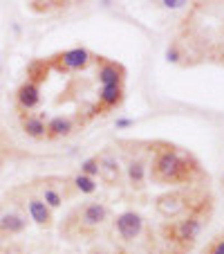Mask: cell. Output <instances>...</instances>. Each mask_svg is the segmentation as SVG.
I'll return each mask as SVG.
<instances>
[{"label": "cell", "mask_w": 224, "mask_h": 254, "mask_svg": "<svg viewBox=\"0 0 224 254\" xmlns=\"http://www.w3.org/2000/svg\"><path fill=\"white\" fill-rule=\"evenodd\" d=\"M56 63L61 70L79 72V70H86V67L92 63V54L88 52L86 48H74V50H67V52L58 54Z\"/></svg>", "instance_id": "obj_6"}, {"label": "cell", "mask_w": 224, "mask_h": 254, "mask_svg": "<svg viewBox=\"0 0 224 254\" xmlns=\"http://www.w3.org/2000/svg\"><path fill=\"white\" fill-rule=\"evenodd\" d=\"M16 104L20 111H34L41 104V86L34 81H25L16 90Z\"/></svg>", "instance_id": "obj_8"}, {"label": "cell", "mask_w": 224, "mask_h": 254, "mask_svg": "<svg viewBox=\"0 0 224 254\" xmlns=\"http://www.w3.org/2000/svg\"><path fill=\"white\" fill-rule=\"evenodd\" d=\"M27 227V218L18 211H5L0 216V234H20Z\"/></svg>", "instance_id": "obj_11"}, {"label": "cell", "mask_w": 224, "mask_h": 254, "mask_svg": "<svg viewBox=\"0 0 224 254\" xmlns=\"http://www.w3.org/2000/svg\"><path fill=\"white\" fill-rule=\"evenodd\" d=\"M130 124H133L130 120H119V122H117V126H119V128H126V126H130Z\"/></svg>", "instance_id": "obj_22"}, {"label": "cell", "mask_w": 224, "mask_h": 254, "mask_svg": "<svg viewBox=\"0 0 224 254\" xmlns=\"http://www.w3.org/2000/svg\"><path fill=\"white\" fill-rule=\"evenodd\" d=\"M168 61H179V57H177V50H168Z\"/></svg>", "instance_id": "obj_21"}, {"label": "cell", "mask_w": 224, "mask_h": 254, "mask_svg": "<svg viewBox=\"0 0 224 254\" xmlns=\"http://www.w3.org/2000/svg\"><path fill=\"white\" fill-rule=\"evenodd\" d=\"M200 230H202L200 216L191 214V216H186V218H181L179 223H175V225H173V230H171V234H173V241H175V243L191 245L193 241L197 239Z\"/></svg>", "instance_id": "obj_5"}, {"label": "cell", "mask_w": 224, "mask_h": 254, "mask_svg": "<svg viewBox=\"0 0 224 254\" xmlns=\"http://www.w3.org/2000/svg\"><path fill=\"white\" fill-rule=\"evenodd\" d=\"M115 232L124 241H134L143 232V218L137 211H124L115 218Z\"/></svg>", "instance_id": "obj_4"}, {"label": "cell", "mask_w": 224, "mask_h": 254, "mask_svg": "<svg viewBox=\"0 0 224 254\" xmlns=\"http://www.w3.org/2000/svg\"><path fill=\"white\" fill-rule=\"evenodd\" d=\"M20 126H23L25 133L34 139H43L45 135H47V126H45V122L36 115H23L20 117Z\"/></svg>", "instance_id": "obj_15"}, {"label": "cell", "mask_w": 224, "mask_h": 254, "mask_svg": "<svg viewBox=\"0 0 224 254\" xmlns=\"http://www.w3.org/2000/svg\"><path fill=\"white\" fill-rule=\"evenodd\" d=\"M81 173L88 178L99 176V158H88L86 162L81 164Z\"/></svg>", "instance_id": "obj_18"}, {"label": "cell", "mask_w": 224, "mask_h": 254, "mask_svg": "<svg viewBox=\"0 0 224 254\" xmlns=\"http://www.w3.org/2000/svg\"><path fill=\"white\" fill-rule=\"evenodd\" d=\"M105 221H108V207L103 202H86L67 216L63 230L70 236H88L99 230Z\"/></svg>", "instance_id": "obj_2"}, {"label": "cell", "mask_w": 224, "mask_h": 254, "mask_svg": "<svg viewBox=\"0 0 224 254\" xmlns=\"http://www.w3.org/2000/svg\"><path fill=\"white\" fill-rule=\"evenodd\" d=\"M222 61H224V50H222Z\"/></svg>", "instance_id": "obj_23"}, {"label": "cell", "mask_w": 224, "mask_h": 254, "mask_svg": "<svg viewBox=\"0 0 224 254\" xmlns=\"http://www.w3.org/2000/svg\"><path fill=\"white\" fill-rule=\"evenodd\" d=\"M70 183H72V187H74V191H81V193H94L96 191V180L94 178L83 176V173L74 176Z\"/></svg>", "instance_id": "obj_17"}, {"label": "cell", "mask_w": 224, "mask_h": 254, "mask_svg": "<svg viewBox=\"0 0 224 254\" xmlns=\"http://www.w3.org/2000/svg\"><path fill=\"white\" fill-rule=\"evenodd\" d=\"M39 198L49 207V209H56V207H61V205H63V193L58 191V189H54L52 185H45Z\"/></svg>", "instance_id": "obj_16"}, {"label": "cell", "mask_w": 224, "mask_h": 254, "mask_svg": "<svg viewBox=\"0 0 224 254\" xmlns=\"http://www.w3.org/2000/svg\"><path fill=\"white\" fill-rule=\"evenodd\" d=\"M124 101V86H103L99 92V108L101 111H112Z\"/></svg>", "instance_id": "obj_12"}, {"label": "cell", "mask_w": 224, "mask_h": 254, "mask_svg": "<svg viewBox=\"0 0 224 254\" xmlns=\"http://www.w3.org/2000/svg\"><path fill=\"white\" fill-rule=\"evenodd\" d=\"M195 171L197 167L191 164V158L175 146L159 149L153 158V167H150L153 180L162 185H186L193 180Z\"/></svg>", "instance_id": "obj_1"}, {"label": "cell", "mask_w": 224, "mask_h": 254, "mask_svg": "<svg viewBox=\"0 0 224 254\" xmlns=\"http://www.w3.org/2000/svg\"><path fill=\"white\" fill-rule=\"evenodd\" d=\"M162 5H164V7H168V9H177V7L186 5V2H181V0H164Z\"/></svg>", "instance_id": "obj_20"}, {"label": "cell", "mask_w": 224, "mask_h": 254, "mask_svg": "<svg viewBox=\"0 0 224 254\" xmlns=\"http://www.w3.org/2000/svg\"><path fill=\"white\" fill-rule=\"evenodd\" d=\"M96 254H99V252H96Z\"/></svg>", "instance_id": "obj_24"}, {"label": "cell", "mask_w": 224, "mask_h": 254, "mask_svg": "<svg viewBox=\"0 0 224 254\" xmlns=\"http://www.w3.org/2000/svg\"><path fill=\"white\" fill-rule=\"evenodd\" d=\"M45 126H47V135H45V137H49V139L67 137V135L74 130V122H72L70 117H54V120H49Z\"/></svg>", "instance_id": "obj_14"}, {"label": "cell", "mask_w": 224, "mask_h": 254, "mask_svg": "<svg viewBox=\"0 0 224 254\" xmlns=\"http://www.w3.org/2000/svg\"><path fill=\"white\" fill-rule=\"evenodd\" d=\"M27 211H29V216H32V221L36 223V225H41V227H49L54 223V214H52V209H49L47 205H45L43 200H41L39 196H29L27 198Z\"/></svg>", "instance_id": "obj_9"}, {"label": "cell", "mask_w": 224, "mask_h": 254, "mask_svg": "<svg viewBox=\"0 0 224 254\" xmlns=\"http://www.w3.org/2000/svg\"><path fill=\"white\" fill-rule=\"evenodd\" d=\"M155 207H157V211L164 218H177V216L186 214V211L191 209L193 202H191V196L186 191H168L157 198Z\"/></svg>", "instance_id": "obj_3"}, {"label": "cell", "mask_w": 224, "mask_h": 254, "mask_svg": "<svg viewBox=\"0 0 224 254\" xmlns=\"http://www.w3.org/2000/svg\"><path fill=\"white\" fill-rule=\"evenodd\" d=\"M206 254H224V236L213 241V243L209 245V250H206Z\"/></svg>", "instance_id": "obj_19"}, {"label": "cell", "mask_w": 224, "mask_h": 254, "mask_svg": "<svg viewBox=\"0 0 224 254\" xmlns=\"http://www.w3.org/2000/svg\"><path fill=\"white\" fill-rule=\"evenodd\" d=\"M96 158H99V178L108 187H117L121 183V167L117 162V158L108 151L103 155H96Z\"/></svg>", "instance_id": "obj_7"}, {"label": "cell", "mask_w": 224, "mask_h": 254, "mask_svg": "<svg viewBox=\"0 0 224 254\" xmlns=\"http://www.w3.org/2000/svg\"><path fill=\"white\" fill-rule=\"evenodd\" d=\"M128 180H130V187L141 191L146 187V162L141 158H133L128 162Z\"/></svg>", "instance_id": "obj_13"}, {"label": "cell", "mask_w": 224, "mask_h": 254, "mask_svg": "<svg viewBox=\"0 0 224 254\" xmlns=\"http://www.w3.org/2000/svg\"><path fill=\"white\" fill-rule=\"evenodd\" d=\"M124 67L119 63H112V61H101L99 65V81L101 88L103 86H124Z\"/></svg>", "instance_id": "obj_10"}]
</instances>
